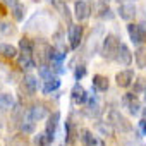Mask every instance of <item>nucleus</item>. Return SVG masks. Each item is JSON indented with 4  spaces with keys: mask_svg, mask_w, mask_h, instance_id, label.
I'll return each instance as SVG.
<instances>
[{
    "mask_svg": "<svg viewBox=\"0 0 146 146\" xmlns=\"http://www.w3.org/2000/svg\"><path fill=\"white\" fill-rule=\"evenodd\" d=\"M84 76H86V65L84 64L76 65V69H74V78H76V81H81Z\"/></svg>",
    "mask_w": 146,
    "mask_h": 146,
    "instance_id": "33",
    "label": "nucleus"
},
{
    "mask_svg": "<svg viewBox=\"0 0 146 146\" xmlns=\"http://www.w3.org/2000/svg\"><path fill=\"white\" fill-rule=\"evenodd\" d=\"M33 141H35L36 146H50L52 144V139L46 136V132H38Z\"/></svg>",
    "mask_w": 146,
    "mask_h": 146,
    "instance_id": "30",
    "label": "nucleus"
},
{
    "mask_svg": "<svg viewBox=\"0 0 146 146\" xmlns=\"http://www.w3.org/2000/svg\"><path fill=\"white\" fill-rule=\"evenodd\" d=\"M108 122L113 125V129H115V132H120V134H129V132H132V124L119 112V110H115V108H112L110 112H108Z\"/></svg>",
    "mask_w": 146,
    "mask_h": 146,
    "instance_id": "2",
    "label": "nucleus"
},
{
    "mask_svg": "<svg viewBox=\"0 0 146 146\" xmlns=\"http://www.w3.org/2000/svg\"><path fill=\"white\" fill-rule=\"evenodd\" d=\"M50 65H52V70L55 72L57 76H60V74H65V67H64V62H50Z\"/></svg>",
    "mask_w": 146,
    "mask_h": 146,
    "instance_id": "34",
    "label": "nucleus"
},
{
    "mask_svg": "<svg viewBox=\"0 0 146 146\" xmlns=\"http://www.w3.org/2000/svg\"><path fill=\"white\" fill-rule=\"evenodd\" d=\"M78 136H79V132L76 129V124L72 122L70 119L65 120V139H64V143L65 144H74V141L78 139Z\"/></svg>",
    "mask_w": 146,
    "mask_h": 146,
    "instance_id": "19",
    "label": "nucleus"
},
{
    "mask_svg": "<svg viewBox=\"0 0 146 146\" xmlns=\"http://www.w3.org/2000/svg\"><path fill=\"white\" fill-rule=\"evenodd\" d=\"M0 146H2V144H0Z\"/></svg>",
    "mask_w": 146,
    "mask_h": 146,
    "instance_id": "41",
    "label": "nucleus"
},
{
    "mask_svg": "<svg viewBox=\"0 0 146 146\" xmlns=\"http://www.w3.org/2000/svg\"><path fill=\"white\" fill-rule=\"evenodd\" d=\"M91 84H93V88H95L96 91H100V93H105V91H108V88H110L108 78H107V76H102V74H95L93 79H91Z\"/></svg>",
    "mask_w": 146,
    "mask_h": 146,
    "instance_id": "20",
    "label": "nucleus"
},
{
    "mask_svg": "<svg viewBox=\"0 0 146 146\" xmlns=\"http://www.w3.org/2000/svg\"><path fill=\"white\" fill-rule=\"evenodd\" d=\"M5 146H24L23 136H21V134H16V136L7 137V139H5Z\"/></svg>",
    "mask_w": 146,
    "mask_h": 146,
    "instance_id": "31",
    "label": "nucleus"
},
{
    "mask_svg": "<svg viewBox=\"0 0 146 146\" xmlns=\"http://www.w3.org/2000/svg\"><path fill=\"white\" fill-rule=\"evenodd\" d=\"M134 60L139 69H146V46H137V50L134 52Z\"/></svg>",
    "mask_w": 146,
    "mask_h": 146,
    "instance_id": "24",
    "label": "nucleus"
},
{
    "mask_svg": "<svg viewBox=\"0 0 146 146\" xmlns=\"http://www.w3.org/2000/svg\"><path fill=\"white\" fill-rule=\"evenodd\" d=\"M19 91L24 93L26 96H33V95H36V91H38V78L33 76V74H26V76L21 79Z\"/></svg>",
    "mask_w": 146,
    "mask_h": 146,
    "instance_id": "6",
    "label": "nucleus"
},
{
    "mask_svg": "<svg viewBox=\"0 0 146 146\" xmlns=\"http://www.w3.org/2000/svg\"><path fill=\"white\" fill-rule=\"evenodd\" d=\"M33 2H40V0H33Z\"/></svg>",
    "mask_w": 146,
    "mask_h": 146,
    "instance_id": "40",
    "label": "nucleus"
},
{
    "mask_svg": "<svg viewBox=\"0 0 146 146\" xmlns=\"http://www.w3.org/2000/svg\"><path fill=\"white\" fill-rule=\"evenodd\" d=\"M58 88H60V78H58L57 74H53V76L43 79V88H41L43 95H50V93L57 91Z\"/></svg>",
    "mask_w": 146,
    "mask_h": 146,
    "instance_id": "17",
    "label": "nucleus"
},
{
    "mask_svg": "<svg viewBox=\"0 0 146 146\" xmlns=\"http://www.w3.org/2000/svg\"><path fill=\"white\" fill-rule=\"evenodd\" d=\"M36 65H38V62H36L35 55H31V53H21L19 52V55H17V67L21 70H31Z\"/></svg>",
    "mask_w": 146,
    "mask_h": 146,
    "instance_id": "15",
    "label": "nucleus"
},
{
    "mask_svg": "<svg viewBox=\"0 0 146 146\" xmlns=\"http://www.w3.org/2000/svg\"><path fill=\"white\" fill-rule=\"evenodd\" d=\"M70 100H72V103L74 105H86L88 103V100H90V95H88V91L79 84V83H76L74 86H72V90H70Z\"/></svg>",
    "mask_w": 146,
    "mask_h": 146,
    "instance_id": "8",
    "label": "nucleus"
},
{
    "mask_svg": "<svg viewBox=\"0 0 146 146\" xmlns=\"http://www.w3.org/2000/svg\"><path fill=\"white\" fill-rule=\"evenodd\" d=\"M137 129L141 131L143 136H146V119H141V120L137 122Z\"/></svg>",
    "mask_w": 146,
    "mask_h": 146,
    "instance_id": "35",
    "label": "nucleus"
},
{
    "mask_svg": "<svg viewBox=\"0 0 146 146\" xmlns=\"http://www.w3.org/2000/svg\"><path fill=\"white\" fill-rule=\"evenodd\" d=\"M139 28H141L143 38H144V41H146V23H144V21H143V23H139Z\"/></svg>",
    "mask_w": 146,
    "mask_h": 146,
    "instance_id": "36",
    "label": "nucleus"
},
{
    "mask_svg": "<svg viewBox=\"0 0 146 146\" xmlns=\"http://www.w3.org/2000/svg\"><path fill=\"white\" fill-rule=\"evenodd\" d=\"M132 84H134V93L139 95V93H144L146 91V78H137Z\"/></svg>",
    "mask_w": 146,
    "mask_h": 146,
    "instance_id": "32",
    "label": "nucleus"
},
{
    "mask_svg": "<svg viewBox=\"0 0 146 146\" xmlns=\"http://www.w3.org/2000/svg\"><path fill=\"white\" fill-rule=\"evenodd\" d=\"M16 26L7 23V21H0V36H14L16 35Z\"/></svg>",
    "mask_w": 146,
    "mask_h": 146,
    "instance_id": "28",
    "label": "nucleus"
},
{
    "mask_svg": "<svg viewBox=\"0 0 146 146\" xmlns=\"http://www.w3.org/2000/svg\"><path fill=\"white\" fill-rule=\"evenodd\" d=\"M98 16L102 19H112L113 17V14H112V11H110V7H108L107 2H100L98 4Z\"/></svg>",
    "mask_w": 146,
    "mask_h": 146,
    "instance_id": "29",
    "label": "nucleus"
},
{
    "mask_svg": "<svg viewBox=\"0 0 146 146\" xmlns=\"http://www.w3.org/2000/svg\"><path fill=\"white\" fill-rule=\"evenodd\" d=\"M91 16V5L86 2V0H76V5H74V17L78 23L86 21Z\"/></svg>",
    "mask_w": 146,
    "mask_h": 146,
    "instance_id": "11",
    "label": "nucleus"
},
{
    "mask_svg": "<svg viewBox=\"0 0 146 146\" xmlns=\"http://www.w3.org/2000/svg\"><path fill=\"white\" fill-rule=\"evenodd\" d=\"M58 122H60V112H58V110L52 112V113L46 117L45 132H46V136H48L52 141H53V137H55V131H57V125H58Z\"/></svg>",
    "mask_w": 146,
    "mask_h": 146,
    "instance_id": "12",
    "label": "nucleus"
},
{
    "mask_svg": "<svg viewBox=\"0 0 146 146\" xmlns=\"http://www.w3.org/2000/svg\"><path fill=\"white\" fill-rule=\"evenodd\" d=\"M11 14H12L14 21H17V23L24 21V16H26V7H24V4L17 2V4H16L12 9H11Z\"/></svg>",
    "mask_w": 146,
    "mask_h": 146,
    "instance_id": "25",
    "label": "nucleus"
},
{
    "mask_svg": "<svg viewBox=\"0 0 146 146\" xmlns=\"http://www.w3.org/2000/svg\"><path fill=\"white\" fill-rule=\"evenodd\" d=\"M103 28L102 26H98L91 35H90V38H88V41H86V46H84V52H86V55L88 57H91V55H95L96 53V50H100L98 48V45H100V40H103ZM102 46V45H100Z\"/></svg>",
    "mask_w": 146,
    "mask_h": 146,
    "instance_id": "4",
    "label": "nucleus"
},
{
    "mask_svg": "<svg viewBox=\"0 0 146 146\" xmlns=\"http://www.w3.org/2000/svg\"><path fill=\"white\" fill-rule=\"evenodd\" d=\"M2 2H4V4H5V5H9V7H11V9H12V7H14V5H16V4H17V0H2Z\"/></svg>",
    "mask_w": 146,
    "mask_h": 146,
    "instance_id": "37",
    "label": "nucleus"
},
{
    "mask_svg": "<svg viewBox=\"0 0 146 146\" xmlns=\"http://www.w3.org/2000/svg\"><path fill=\"white\" fill-rule=\"evenodd\" d=\"M35 124H36L35 120H31L29 117H26V115H24V119L19 122V125H17V127H19V131H21L23 134H33V132H35V127H36Z\"/></svg>",
    "mask_w": 146,
    "mask_h": 146,
    "instance_id": "23",
    "label": "nucleus"
},
{
    "mask_svg": "<svg viewBox=\"0 0 146 146\" xmlns=\"http://www.w3.org/2000/svg\"><path fill=\"white\" fill-rule=\"evenodd\" d=\"M50 113H48V108H46V105H43V103H35V105H31L28 110H26V117H29L31 120H35V122H40V120H43L45 117H48Z\"/></svg>",
    "mask_w": 146,
    "mask_h": 146,
    "instance_id": "10",
    "label": "nucleus"
},
{
    "mask_svg": "<svg viewBox=\"0 0 146 146\" xmlns=\"http://www.w3.org/2000/svg\"><path fill=\"white\" fill-rule=\"evenodd\" d=\"M120 46V38L113 33H107L102 40V46H100V55L105 60H113L117 55V50Z\"/></svg>",
    "mask_w": 146,
    "mask_h": 146,
    "instance_id": "1",
    "label": "nucleus"
},
{
    "mask_svg": "<svg viewBox=\"0 0 146 146\" xmlns=\"http://www.w3.org/2000/svg\"><path fill=\"white\" fill-rule=\"evenodd\" d=\"M115 83H117L119 88H129V86H132V83H134V70L132 69H124V70L117 72Z\"/></svg>",
    "mask_w": 146,
    "mask_h": 146,
    "instance_id": "13",
    "label": "nucleus"
},
{
    "mask_svg": "<svg viewBox=\"0 0 146 146\" xmlns=\"http://www.w3.org/2000/svg\"><path fill=\"white\" fill-rule=\"evenodd\" d=\"M19 50H21V53H31V55H35V53H33V50H35V41L29 40V38H21V40H19Z\"/></svg>",
    "mask_w": 146,
    "mask_h": 146,
    "instance_id": "27",
    "label": "nucleus"
},
{
    "mask_svg": "<svg viewBox=\"0 0 146 146\" xmlns=\"http://www.w3.org/2000/svg\"><path fill=\"white\" fill-rule=\"evenodd\" d=\"M122 105L127 108V112L131 115H137L141 112V103L137 100V93H134V91L132 93H125L122 96Z\"/></svg>",
    "mask_w": 146,
    "mask_h": 146,
    "instance_id": "7",
    "label": "nucleus"
},
{
    "mask_svg": "<svg viewBox=\"0 0 146 146\" xmlns=\"http://www.w3.org/2000/svg\"><path fill=\"white\" fill-rule=\"evenodd\" d=\"M113 60H115L119 65H124V67L131 65V64H132V53H131L129 46H127V45H124V43H120V46H119L117 55H115V58H113Z\"/></svg>",
    "mask_w": 146,
    "mask_h": 146,
    "instance_id": "14",
    "label": "nucleus"
},
{
    "mask_svg": "<svg viewBox=\"0 0 146 146\" xmlns=\"http://www.w3.org/2000/svg\"><path fill=\"white\" fill-rule=\"evenodd\" d=\"M67 40L70 50H78L83 43V26L79 24H70L67 29Z\"/></svg>",
    "mask_w": 146,
    "mask_h": 146,
    "instance_id": "5",
    "label": "nucleus"
},
{
    "mask_svg": "<svg viewBox=\"0 0 146 146\" xmlns=\"http://www.w3.org/2000/svg\"><path fill=\"white\" fill-rule=\"evenodd\" d=\"M143 95H144V102H146V91H144V93H143Z\"/></svg>",
    "mask_w": 146,
    "mask_h": 146,
    "instance_id": "39",
    "label": "nucleus"
},
{
    "mask_svg": "<svg viewBox=\"0 0 146 146\" xmlns=\"http://www.w3.org/2000/svg\"><path fill=\"white\" fill-rule=\"evenodd\" d=\"M17 55H19L17 46H14L11 43H0V57L2 58L12 60V58H17Z\"/></svg>",
    "mask_w": 146,
    "mask_h": 146,
    "instance_id": "21",
    "label": "nucleus"
},
{
    "mask_svg": "<svg viewBox=\"0 0 146 146\" xmlns=\"http://www.w3.org/2000/svg\"><path fill=\"white\" fill-rule=\"evenodd\" d=\"M127 33H129V38H131V41H132L134 45L139 46L141 43H144V38H143V33H141L139 24L129 23V24H127Z\"/></svg>",
    "mask_w": 146,
    "mask_h": 146,
    "instance_id": "18",
    "label": "nucleus"
},
{
    "mask_svg": "<svg viewBox=\"0 0 146 146\" xmlns=\"http://www.w3.org/2000/svg\"><path fill=\"white\" fill-rule=\"evenodd\" d=\"M120 19L124 21H131L136 16V5L132 0H119V9H117Z\"/></svg>",
    "mask_w": 146,
    "mask_h": 146,
    "instance_id": "9",
    "label": "nucleus"
},
{
    "mask_svg": "<svg viewBox=\"0 0 146 146\" xmlns=\"http://www.w3.org/2000/svg\"><path fill=\"white\" fill-rule=\"evenodd\" d=\"M52 46H53V45H50L48 41H45V40H41V38L35 41V50H33V53H35V58H36V62H38V65H41V64H50Z\"/></svg>",
    "mask_w": 146,
    "mask_h": 146,
    "instance_id": "3",
    "label": "nucleus"
},
{
    "mask_svg": "<svg viewBox=\"0 0 146 146\" xmlns=\"http://www.w3.org/2000/svg\"><path fill=\"white\" fill-rule=\"evenodd\" d=\"M16 100L11 93H0V110H12Z\"/></svg>",
    "mask_w": 146,
    "mask_h": 146,
    "instance_id": "22",
    "label": "nucleus"
},
{
    "mask_svg": "<svg viewBox=\"0 0 146 146\" xmlns=\"http://www.w3.org/2000/svg\"><path fill=\"white\" fill-rule=\"evenodd\" d=\"M81 141H83V146H105L103 139H100L98 136H95L88 129H83L81 131Z\"/></svg>",
    "mask_w": 146,
    "mask_h": 146,
    "instance_id": "16",
    "label": "nucleus"
},
{
    "mask_svg": "<svg viewBox=\"0 0 146 146\" xmlns=\"http://www.w3.org/2000/svg\"><path fill=\"white\" fill-rule=\"evenodd\" d=\"M96 129H98L100 134H103V136H107V137L113 136V132H115L113 125H112L110 122H103V120H98V122H96Z\"/></svg>",
    "mask_w": 146,
    "mask_h": 146,
    "instance_id": "26",
    "label": "nucleus"
},
{
    "mask_svg": "<svg viewBox=\"0 0 146 146\" xmlns=\"http://www.w3.org/2000/svg\"><path fill=\"white\" fill-rule=\"evenodd\" d=\"M143 117L146 119V108H143Z\"/></svg>",
    "mask_w": 146,
    "mask_h": 146,
    "instance_id": "38",
    "label": "nucleus"
}]
</instances>
